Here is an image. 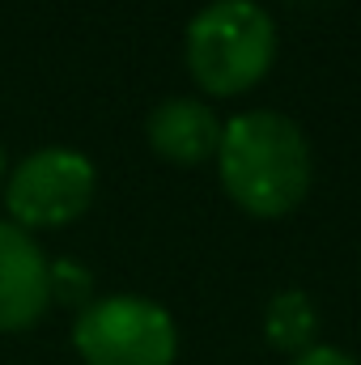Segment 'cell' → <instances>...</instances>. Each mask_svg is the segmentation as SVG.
I'll list each match as a JSON object with an SVG mask.
<instances>
[{"label":"cell","mask_w":361,"mask_h":365,"mask_svg":"<svg viewBox=\"0 0 361 365\" xmlns=\"http://www.w3.org/2000/svg\"><path fill=\"white\" fill-rule=\"evenodd\" d=\"M221 187L247 217H285L310 191V145L289 115L247 110L221 128Z\"/></svg>","instance_id":"cell-1"},{"label":"cell","mask_w":361,"mask_h":365,"mask_svg":"<svg viewBox=\"0 0 361 365\" xmlns=\"http://www.w3.org/2000/svg\"><path fill=\"white\" fill-rule=\"evenodd\" d=\"M276 60V21L255 0H213L187 26V68L217 98L247 93Z\"/></svg>","instance_id":"cell-2"},{"label":"cell","mask_w":361,"mask_h":365,"mask_svg":"<svg viewBox=\"0 0 361 365\" xmlns=\"http://www.w3.org/2000/svg\"><path fill=\"white\" fill-rule=\"evenodd\" d=\"M73 344L86 365H175V319L149 297H98L73 323Z\"/></svg>","instance_id":"cell-3"},{"label":"cell","mask_w":361,"mask_h":365,"mask_svg":"<svg viewBox=\"0 0 361 365\" xmlns=\"http://www.w3.org/2000/svg\"><path fill=\"white\" fill-rule=\"evenodd\" d=\"M93 166L86 153L47 145L17 162V170L4 182V208L13 225L30 230H56L77 221L93 200Z\"/></svg>","instance_id":"cell-4"},{"label":"cell","mask_w":361,"mask_h":365,"mask_svg":"<svg viewBox=\"0 0 361 365\" xmlns=\"http://www.w3.org/2000/svg\"><path fill=\"white\" fill-rule=\"evenodd\" d=\"M47 306H51V264L21 225L0 221V331L34 327L47 314Z\"/></svg>","instance_id":"cell-5"},{"label":"cell","mask_w":361,"mask_h":365,"mask_svg":"<svg viewBox=\"0 0 361 365\" xmlns=\"http://www.w3.org/2000/svg\"><path fill=\"white\" fill-rule=\"evenodd\" d=\"M145 136H149V149L162 158V162H175V166H200L208 158H217V145H221V123L217 115L195 102V98H166L149 110V123H145Z\"/></svg>","instance_id":"cell-6"},{"label":"cell","mask_w":361,"mask_h":365,"mask_svg":"<svg viewBox=\"0 0 361 365\" xmlns=\"http://www.w3.org/2000/svg\"><path fill=\"white\" fill-rule=\"evenodd\" d=\"M315 331H319V314H315V302L302 289H285L268 302L264 336H268V344L276 353L302 357L306 349H315Z\"/></svg>","instance_id":"cell-7"},{"label":"cell","mask_w":361,"mask_h":365,"mask_svg":"<svg viewBox=\"0 0 361 365\" xmlns=\"http://www.w3.org/2000/svg\"><path fill=\"white\" fill-rule=\"evenodd\" d=\"M93 293V276L81 264H68V259H56L51 264V302H64V306H77L86 310Z\"/></svg>","instance_id":"cell-8"},{"label":"cell","mask_w":361,"mask_h":365,"mask_svg":"<svg viewBox=\"0 0 361 365\" xmlns=\"http://www.w3.org/2000/svg\"><path fill=\"white\" fill-rule=\"evenodd\" d=\"M289 365H357L349 353H340V349H327V344H315V349H306L302 357H293Z\"/></svg>","instance_id":"cell-9"},{"label":"cell","mask_w":361,"mask_h":365,"mask_svg":"<svg viewBox=\"0 0 361 365\" xmlns=\"http://www.w3.org/2000/svg\"><path fill=\"white\" fill-rule=\"evenodd\" d=\"M0 179H4V149H0Z\"/></svg>","instance_id":"cell-10"}]
</instances>
